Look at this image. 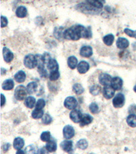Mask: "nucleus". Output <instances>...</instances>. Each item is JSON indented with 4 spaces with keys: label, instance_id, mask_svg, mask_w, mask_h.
I'll list each match as a JSON object with an SVG mask.
<instances>
[{
    "label": "nucleus",
    "instance_id": "1",
    "mask_svg": "<svg viewBox=\"0 0 136 154\" xmlns=\"http://www.w3.org/2000/svg\"><path fill=\"white\" fill-rule=\"evenodd\" d=\"M91 37V28H86L80 25L72 26L63 32V38L71 41H78L81 38L89 39Z\"/></svg>",
    "mask_w": 136,
    "mask_h": 154
},
{
    "label": "nucleus",
    "instance_id": "2",
    "mask_svg": "<svg viewBox=\"0 0 136 154\" xmlns=\"http://www.w3.org/2000/svg\"><path fill=\"white\" fill-rule=\"evenodd\" d=\"M24 64L27 68L29 69H34L38 65V60L36 56L32 54H29L25 56L24 59Z\"/></svg>",
    "mask_w": 136,
    "mask_h": 154
},
{
    "label": "nucleus",
    "instance_id": "3",
    "mask_svg": "<svg viewBox=\"0 0 136 154\" xmlns=\"http://www.w3.org/2000/svg\"><path fill=\"white\" fill-rule=\"evenodd\" d=\"M28 92H27V88H25L23 85H20L17 86L15 91H14V97L19 101H23L26 99V97Z\"/></svg>",
    "mask_w": 136,
    "mask_h": 154
},
{
    "label": "nucleus",
    "instance_id": "4",
    "mask_svg": "<svg viewBox=\"0 0 136 154\" xmlns=\"http://www.w3.org/2000/svg\"><path fill=\"white\" fill-rule=\"evenodd\" d=\"M125 103V96L122 93H118L114 97L112 100L113 106L116 108H120L124 106Z\"/></svg>",
    "mask_w": 136,
    "mask_h": 154
},
{
    "label": "nucleus",
    "instance_id": "5",
    "mask_svg": "<svg viewBox=\"0 0 136 154\" xmlns=\"http://www.w3.org/2000/svg\"><path fill=\"white\" fill-rule=\"evenodd\" d=\"M64 106L68 110H74L78 106V101L74 97H68L64 101Z\"/></svg>",
    "mask_w": 136,
    "mask_h": 154
},
{
    "label": "nucleus",
    "instance_id": "6",
    "mask_svg": "<svg viewBox=\"0 0 136 154\" xmlns=\"http://www.w3.org/2000/svg\"><path fill=\"white\" fill-rule=\"evenodd\" d=\"M63 134L64 138L65 139H68V140L72 138L74 135H75V130H74V128L72 126L70 125H65L63 128Z\"/></svg>",
    "mask_w": 136,
    "mask_h": 154
},
{
    "label": "nucleus",
    "instance_id": "7",
    "mask_svg": "<svg viewBox=\"0 0 136 154\" xmlns=\"http://www.w3.org/2000/svg\"><path fill=\"white\" fill-rule=\"evenodd\" d=\"M114 93L115 89L110 85L105 86V87L103 89V95L107 99H112L114 96Z\"/></svg>",
    "mask_w": 136,
    "mask_h": 154
},
{
    "label": "nucleus",
    "instance_id": "8",
    "mask_svg": "<svg viewBox=\"0 0 136 154\" xmlns=\"http://www.w3.org/2000/svg\"><path fill=\"white\" fill-rule=\"evenodd\" d=\"M82 115H83L80 112V110H72L70 114V118L74 123H80Z\"/></svg>",
    "mask_w": 136,
    "mask_h": 154
},
{
    "label": "nucleus",
    "instance_id": "9",
    "mask_svg": "<svg viewBox=\"0 0 136 154\" xmlns=\"http://www.w3.org/2000/svg\"><path fill=\"white\" fill-rule=\"evenodd\" d=\"M112 80V77L107 73H102L99 77V81H100V84L104 86L110 85Z\"/></svg>",
    "mask_w": 136,
    "mask_h": 154
},
{
    "label": "nucleus",
    "instance_id": "10",
    "mask_svg": "<svg viewBox=\"0 0 136 154\" xmlns=\"http://www.w3.org/2000/svg\"><path fill=\"white\" fill-rule=\"evenodd\" d=\"M61 147L62 149L67 153H71L73 151V142L67 139L65 140H63L61 143Z\"/></svg>",
    "mask_w": 136,
    "mask_h": 154
},
{
    "label": "nucleus",
    "instance_id": "11",
    "mask_svg": "<svg viewBox=\"0 0 136 154\" xmlns=\"http://www.w3.org/2000/svg\"><path fill=\"white\" fill-rule=\"evenodd\" d=\"M123 85V81L119 77H115L112 78V82H111V86H112L115 91H120L122 89Z\"/></svg>",
    "mask_w": 136,
    "mask_h": 154
},
{
    "label": "nucleus",
    "instance_id": "12",
    "mask_svg": "<svg viewBox=\"0 0 136 154\" xmlns=\"http://www.w3.org/2000/svg\"><path fill=\"white\" fill-rule=\"evenodd\" d=\"M90 66L87 62L86 61H81L80 63L78 64L77 69L78 71L80 74H85L89 70Z\"/></svg>",
    "mask_w": 136,
    "mask_h": 154
},
{
    "label": "nucleus",
    "instance_id": "13",
    "mask_svg": "<svg viewBox=\"0 0 136 154\" xmlns=\"http://www.w3.org/2000/svg\"><path fill=\"white\" fill-rule=\"evenodd\" d=\"M3 56H4V59L5 62L8 63H10L14 58L13 53H12V52L7 48H3Z\"/></svg>",
    "mask_w": 136,
    "mask_h": 154
},
{
    "label": "nucleus",
    "instance_id": "14",
    "mask_svg": "<svg viewBox=\"0 0 136 154\" xmlns=\"http://www.w3.org/2000/svg\"><path fill=\"white\" fill-rule=\"evenodd\" d=\"M80 55L85 58H89L93 55V49L90 46H83L80 49Z\"/></svg>",
    "mask_w": 136,
    "mask_h": 154
},
{
    "label": "nucleus",
    "instance_id": "15",
    "mask_svg": "<svg viewBox=\"0 0 136 154\" xmlns=\"http://www.w3.org/2000/svg\"><path fill=\"white\" fill-rule=\"evenodd\" d=\"M93 116H91L89 115H87V114H85V115H82V117L80 122V127H84L85 125H88L93 122Z\"/></svg>",
    "mask_w": 136,
    "mask_h": 154
},
{
    "label": "nucleus",
    "instance_id": "16",
    "mask_svg": "<svg viewBox=\"0 0 136 154\" xmlns=\"http://www.w3.org/2000/svg\"><path fill=\"white\" fill-rule=\"evenodd\" d=\"M129 45V42L125 38H118L117 41V46L118 49H124Z\"/></svg>",
    "mask_w": 136,
    "mask_h": 154
},
{
    "label": "nucleus",
    "instance_id": "17",
    "mask_svg": "<svg viewBox=\"0 0 136 154\" xmlns=\"http://www.w3.org/2000/svg\"><path fill=\"white\" fill-rule=\"evenodd\" d=\"M47 69H48L50 72L59 71V64L56 62V60L51 58L50 61L47 64Z\"/></svg>",
    "mask_w": 136,
    "mask_h": 154
},
{
    "label": "nucleus",
    "instance_id": "18",
    "mask_svg": "<svg viewBox=\"0 0 136 154\" xmlns=\"http://www.w3.org/2000/svg\"><path fill=\"white\" fill-rule=\"evenodd\" d=\"M14 86V82L12 79H8L5 80L2 84L1 87L4 91H10L12 90Z\"/></svg>",
    "mask_w": 136,
    "mask_h": 154
},
{
    "label": "nucleus",
    "instance_id": "19",
    "mask_svg": "<svg viewBox=\"0 0 136 154\" xmlns=\"http://www.w3.org/2000/svg\"><path fill=\"white\" fill-rule=\"evenodd\" d=\"M25 145V141L22 138L17 137L14 139L13 142V146L16 150L22 149Z\"/></svg>",
    "mask_w": 136,
    "mask_h": 154
},
{
    "label": "nucleus",
    "instance_id": "20",
    "mask_svg": "<svg viewBox=\"0 0 136 154\" xmlns=\"http://www.w3.org/2000/svg\"><path fill=\"white\" fill-rule=\"evenodd\" d=\"M36 101L35 97H31V96H29V97H26L25 100L24 104H25V106L27 107V108L32 109L34 106H36Z\"/></svg>",
    "mask_w": 136,
    "mask_h": 154
},
{
    "label": "nucleus",
    "instance_id": "21",
    "mask_svg": "<svg viewBox=\"0 0 136 154\" xmlns=\"http://www.w3.org/2000/svg\"><path fill=\"white\" fill-rule=\"evenodd\" d=\"M14 79L16 82L22 83L24 82L26 79V74L23 71H19L14 75Z\"/></svg>",
    "mask_w": 136,
    "mask_h": 154
},
{
    "label": "nucleus",
    "instance_id": "22",
    "mask_svg": "<svg viewBox=\"0 0 136 154\" xmlns=\"http://www.w3.org/2000/svg\"><path fill=\"white\" fill-rule=\"evenodd\" d=\"M56 147H57V145H56L55 141L53 140H50L47 142L45 149L48 152H54L56 150Z\"/></svg>",
    "mask_w": 136,
    "mask_h": 154
},
{
    "label": "nucleus",
    "instance_id": "23",
    "mask_svg": "<svg viewBox=\"0 0 136 154\" xmlns=\"http://www.w3.org/2000/svg\"><path fill=\"white\" fill-rule=\"evenodd\" d=\"M27 14V10L25 6H19L16 11V15L19 18H24Z\"/></svg>",
    "mask_w": 136,
    "mask_h": 154
},
{
    "label": "nucleus",
    "instance_id": "24",
    "mask_svg": "<svg viewBox=\"0 0 136 154\" xmlns=\"http://www.w3.org/2000/svg\"><path fill=\"white\" fill-rule=\"evenodd\" d=\"M68 65L71 69H74L78 66V59L75 56L69 57L68 60Z\"/></svg>",
    "mask_w": 136,
    "mask_h": 154
},
{
    "label": "nucleus",
    "instance_id": "25",
    "mask_svg": "<svg viewBox=\"0 0 136 154\" xmlns=\"http://www.w3.org/2000/svg\"><path fill=\"white\" fill-rule=\"evenodd\" d=\"M44 111L42 109H39L36 108L35 110H33L31 113L32 118L34 119H39L43 117L44 116Z\"/></svg>",
    "mask_w": 136,
    "mask_h": 154
},
{
    "label": "nucleus",
    "instance_id": "26",
    "mask_svg": "<svg viewBox=\"0 0 136 154\" xmlns=\"http://www.w3.org/2000/svg\"><path fill=\"white\" fill-rule=\"evenodd\" d=\"M37 88H38V84L35 82H31L27 84V90L28 92V94H33L35 93Z\"/></svg>",
    "mask_w": 136,
    "mask_h": 154
},
{
    "label": "nucleus",
    "instance_id": "27",
    "mask_svg": "<svg viewBox=\"0 0 136 154\" xmlns=\"http://www.w3.org/2000/svg\"><path fill=\"white\" fill-rule=\"evenodd\" d=\"M127 123L131 128L136 127V115L134 114H131L127 118Z\"/></svg>",
    "mask_w": 136,
    "mask_h": 154
},
{
    "label": "nucleus",
    "instance_id": "28",
    "mask_svg": "<svg viewBox=\"0 0 136 154\" xmlns=\"http://www.w3.org/2000/svg\"><path fill=\"white\" fill-rule=\"evenodd\" d=\"M103 43H104L106 45L111 46L113 44L114 41V36L113 34H108V35L103 37Z\"/></svg>",
    "mask_w": 136,
    "mask_h": 154
},
{
    "label": "nucleus",
    "instance_id": "29",
    "mask_svg": "<svg viewBox=\"0 0 136 154\" xmlns=\"http://www.w3.org/2000/svg\"><path fill=\"white\" fill-rule=\"evenodd\" d=\"M73 91L75 93L76 95H81L85 92V89H84L83 86L81 85L80 84H75L72 87Z\"/></svg>",
    "mask_w": 136,
    "mask_h": 154
},
{
    "label": "nucleus",
    "instance_id": "30",
    "mask_svg": "<svg viewBox=\"0 0 136 154\" xmlns=\"http://www.w3.org/2000/svg\"><path fill=\"white\" fill-rule=\"evenodd\" d=\"M76 146L80 149L85 150L88 147L87 140H85V139H81V140L78 141L77 144H76Z\"/></svg>",
    "mask_w": 136,
    "mask_h": 154
},
{
    "label": "nucleus",
    "instance_id": "31",
    "mask_svg": "<svg viewBox=\"0 0 136 154\" xmlns=\"http://www.w3.org/2000/svg\"><path fill=\"white\" fill-rule=\"evenodd\" d=\"M101 87L98 85H94L90 88V93L93 96H97L101 92Z\"/></svg>",
    "mask_w": 136,
    "mask_h": 154
},
{
    "label": "nucleus",
    "instance_id": "32",
    "mask_svg": "<svg viewBox=\"0 0 136 154\" xmlns=\"http://www.w3.org/2000/svg\"><path fill=\"white\" fill-rule=\"evenodd\" d=\"M51 133L50 131H44V132L42 133V134L40 136L41 140L43 141V142H48V141L51 140Z\"/></svg>",
    "mask_w": 136,
    "mask_h": 154
},
{
    "label": "nucleus",
    "instance_id": "33",
    "mask_svg": "<svg viewBox=\"0 0 136 154\" xmlns=\"http://www.w3.org/2000/svg\"><path fill=\"white\" fill-rule=\"evenodd\" d=\"M52 121H53V118L51 117V116L49 114L44 115L42 119V122L44 125H49L52 123Z\"/></svg>",
    "mask_w": 136,
    "mask_h": 154
},
{
    "label": "nucleus",
    "instance_id": "34",
    "mask_svg": "<svg viewBox=\"0 0 136 154\" xmlns=\"http://www.w3.org/2000/svg\"><path fill=\"white\" fill-rule=\"evenodd\" d=\"M86 2H87L88 4H91V6H93L95 7V8H97L98 9H101L103 8V4L100 3V2H99L97 1H96V0H86Z\"/></svg>",
    "mask_w": 136,
    "mask_h": 154
},
{
    "label": "nucleus",
    "instance_id": "35",
    "mask_svg": "<svg viewBox=\"0 0 136 154\" xmlns=\"http://www.w3.org/2000/svg\"><path fill=\"white\" fill-rule=\"evenodd\" d=\"M59 78H60V73L59 71L51 72L49 75V79L51 81H56Z\"/></svg>",
    "mask_w": 136,
    "mask_h": 154
},
{
    "label": "nucleus",
    "instance_id": "36",
    "mask_svg": "<svg viewBox=\"0 0 136 154\" xmlns=\"http://www.w3.org/2000/svg\"><path fill=\"white\" fill-rule=\"evenodd\" d=\"M89 110L91 113L97 114L99 112V106L96 103H92L89 106Z\"/></svg>",
    "mask_w": 136,
    "mask_h": 154
},
{
    "label": "nucleus",
    "instance_id": "37",
    "mask_svg": "<svg viewBox=\"0 0 136 154\" xmlns=\"http://www.w3.org/2000/svg\"><path fill=\"white\" fill-rule=\"evenodd\" d=\"M46 106V101L43 99H39L36 104V108L43 109Z\"/></svg>",
    "mask_w": 136,
    "mask_h": 154
},
{
    "label": "nucleus",
    "instance_id": "38",
    "mask_svg": "<svg viewBox=\"0 0 136 154\" xmlns=\"http://www.w3.org/2000/svg\"><path fill=\"white\" fill-rule=\"evenodd\" d=\"M124 32H125V33L127 34V35H128L129 36L133 37V38H136V30L133 31L130 29L126 28V29H125Z\"/></svg>",
    "mask_w": 136,
    "mask_h": 154
},
{
    "label": "nucleus",
    "instance_id": "39",
    "mask_svg": "<svg viewBox=\"0 0 136 154\" xmlns=\"http://www.w3.org/2000/svg\"><path fill=\"white\" fill-rule=\"evenodd\" d=\"M42 59H43V61H44V64H45L46 65H47V64H48V62L50 61V60L51 59L50 54H49L48 53H45L44 54H43Z\"/></svg>",
    "mask_w": 136,
    "mask_h": 154
},
{
    "label": "nucleus",
    "instance_id": "40",
    "mask_svg": "<svg viewBox=\"0 0 136 154\" xmlns=\"http://www.w3.org/2000/svg\"><path fill=\"white\" fill-rule=\"evenodd\" d=\"M8 23V21L6 17H5L4 16L1 17V28H4L6 27Z\"/></svg>",
    "mask_w": 136,
    "mask_h": 154
},
{
    "label": "nucleus",
    "instance_id": "41",
    "mask_svg": "<svg viewBox=\"0 0 136 154\" xmlns=\"http://www.w3.org/2000/svg\"><path fill=\"white\" fill-rule=\"evenodd\" d=\"M10 144H9V143H6L5 144V145L3 146V150H4V151H8V149H10Z\"/></svg>",
    "mask_w": 136,
    "mask_h": 154
},
{
    "label": "nucleus",
    "instance_id": "42",
    "mask_svg": "<svg viewBox=\"0 0 136 154\" xmlns=\"http://www.w3.org/2000/svg\"><path fill=\"white\" fill-rule=\"evenodd\" d=\"M1 107H3L5 105V103H6V97H5V96L3 95V94H1Z\"/></svg>",
    "mask_w": 136,
    "mask_h": 154
},
{
    "label": "nucleus",
    "instance_id": "43",
    "mask_svg": "<svg viewBox=\"0 0 136 154\" xmlns=\"http://www.w3.org/2000/svg\"><path fill=\"white\" fill-rule=\"evenodd\" d=\"M25 153V151H22V149L17 150V152H16V153Z\"/></svg>",
    "mask_w": 136,
    "mask_h": 154
},
{
    "label": "nucleus",
    "instance_id": "44",
    "mask_svg": "<svg viewBox=\"0 0 136 154\" xmlns=\"http://www.w3.org/2000/svg\"><path fill=\"white\" fill-rule=\"evenodd\" d=\"M96 1H97V2H100V3H101V4H105V2H106V1L105 0H96Z\"/></svg>",
    "mask_w": 136,
    "mask_h": 154
},
{
    "label": "nucleus",
    "instance_id": "45",
    "mask_svg": "<svg viewBox=\"0 0 136 154\" xmlns=\"http://www.w3.org/2000/svg\"><path fill=\"white\" fill-rule=\"evenodd\" d=\"M133 91H134L136 93V85L134 86V88H133Z\"/></svg>",
    "mask_w": 136,
    "mask_h": 154
}]
</instances>
